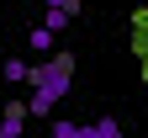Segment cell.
<instances>
[{
  "mask_svg": "<svg viewBox=\"0 0 148 138\" xmlns=\"http://www.w3.org/2000/svg\"><path fill=\"white\" fill-rule=\"evenodd\" d=\"M74 90V74H53V80H42V85H32V101H27V112L32 117H53L58 112V101Z\"/></svg>",
  "mask_w": 148,
  "mask_h": 138,
  "instance_id": "obj_1",
  "label": "cell"
},
{
  "mask_svg": "<svg viewBox=\"0 0 148 138\" xmlns=\"http://www.w3.org/2000/svg\"><path fill=\"white\" fill-rule=\"evenodd\" d=\"M53 138H95L90 122H53Z\"/></svg>",
  "mask_w": 148,
  "mask_h": 138,
  "instance_id": "obj_3",
  "label": "cell"
},
{
  "mask_svg": "<svg viewBox=\"0 0 148 138\" xmlns=\"http://www.w3.org/2000/svg\"><path fill=\"white\" fill-rule=\"evenodd\" d=\"M42 27H48L53 37H58V32L69 27V11H64V6H48V16H42Z\"/></svg>",
  "mask_w": 148,
  "mask_h": 138,
  "instance_id": "obj_5",
  "label": "cell"
},
{
  "mask_svg": "<svg viewBox=\"0 0 148 138\" xmlns=\"http://www.w3.org/2000/svg\"><path fill=\"white\" fill-rule=\"evenodd\" d=\"M27 122H32L27 101H5V106H0V128H5V133H16V138H21V133H27Z\"/></svg>",
  "mask_w": 148,
  "mask_h": 138,
  "instance_id": "obj_2",
  "label": "cell"
},
{
  "mask_svg": "<svg viewBox=\"0 0 148 138\" xmlns=\"http://www.w3.org/2000/svg\"><path fill=\"white\" fill-rule=\"evenodd\" d=\"M0 138H16V133H5V128H0Z\"/></svg>",
  "mask_w": 148,
  "mask_h": 138,
  "instance_id": "obj_8",
  "label": "cell"
},
{
  "mask_svg": "<svg viewBox=\"0 0 148 138\" xmlns=\"http://www.w3.org/2000/svg\"><path fill=\"white\" fill-rule=\"evenodd\" d=\"M32 48L48 53V48H53V32H48V27H32Z\"/></svg>",
  "mask_w": 148,
  "mask_h": 138,
  "instance_id": "obj_7",
  "label": "cell"
},
{
  "mask_svg": "<svg viewBox=\"0 0 148 138\" xmlns=\"http://www.w3.org/2000/svg\"><path fill=\"white\" fill-rule=\"evenodd\" d=\"M95 128V138H122V128H116V117H101V122H90Z\"/></svg>",
  "mask_w": 148,
  "mask_h": 138,
  "instance_id": "obj_6",
  "label": "cell"
},
{
  "mask_svg": "<svg viewBox=\"0 0 148 138\" xmlns=\"http://www.w3.org/2000/svg\"><path fill=\"white\" fill-rule=\"evenodd\" d=\"M42 6H58V0H42Z\"/></svg>",
  "mask_w": 148,
  "mask_h": 138,
  "instance_id": "obj_9",
  "label": "cell"
},
{
  "mask_svg": "<svg viewBox=\"0 0 148 138\" xmlns=\"http://www.w3.org/2000/svg\"><path fill=\"white\" fill-rule=\"evenodd\" d=\"M0 74H5V80H16V85H27L32 64H27V58H5V69H0Z\"/></svg>",
  "mask_w": 148,
  "mask_h": 138,
  "instance_id": "obj_4",
  "label": "cell"
}]
</instances>
